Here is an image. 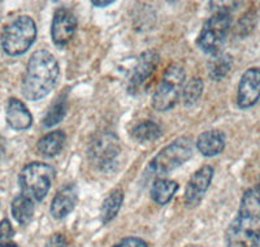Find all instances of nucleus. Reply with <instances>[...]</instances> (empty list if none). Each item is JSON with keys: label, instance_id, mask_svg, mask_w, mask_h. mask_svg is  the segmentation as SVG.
Returning a JSON list of instances; mask_svg holds the SVG:
<instances>
[{"label": "nucleus", "instance_id": "obj_1", "mask_svg": "<svg viewBox=\"0 0 260 247\" xmlns=\"http://www.w3.org/2000/svg\"><path fill=\"white\" fill-rule=\"evenodd\" d=\"M228 247H257L260 244V195L255 189L243 193L236 218L226 229Z\"/></svg>", "mask_w": 260, "mask_h": 247}, {"label": "nucleus", "instance_id": "obj_2", "mask_svg": "<svg viewBox=\"0 0 260 247\" xmlns=\"http://www.w3.org/2000/svg\"><path fill=\"white\" fill-rule=\"evenodd\" d=\"M59 76L60 67L55 56L47 50L36 51L27 63L21 86L22 95L31 102L43 99L52 91Z\"/></svg>", "mask_w": 260, "mask_h": 247}, {"label": "nucleus", "instance_id": "obj_3", "mask_svg": "<svg viewBox=\"0 0 260 247\" xmlns=\"http://www.w3.org/2000/svg\"><path fill=\"white\" fill-rule=\"evenodd\" d=\"M55 178V169L51 165L41 162H34L25 165L18 176L22 194L31 200L42 202L50 192Z\"/></svg>", "mask_w": 260, "mask_h": 247}, {"label": "nucleus", "instance_id": "obj_4", "mask_svg": "<svg viewBox=\"0 0 260 247\" xmlns=\"http://www.w3.org/2000/svg\"><path fill=\"white\" fill-rule=\"evenodd\" d=\"M37 38V25L29 16H20L9 22L2 34V46L7 55L20 56L26 52Z\"/></svg>", "mask_w": 260, "mask_h": 247}, {"label": "nucleus", "instance_id": "obj_5", "mask_svg": "<svg viewBox=\"0 0 260 247\" xmlns=\"http://www.w3.org/2000/svg\"><path fill=\"white\" fill-rule=\"evenodd\" d=\"M232 11L215 8V13L204 22L198 37V46L208 55L220 53L232 24Z\"/></svg>", "mask_w": 260, "mask_h": 247}, {"label": "nucleus", "instance_id": "obj_6", "mask_svg": "<svg viewBox=\"0 0 260 247\" xmlns=\"http://www.w3.org/2000/svg\"><path fill=\"white\" fill-rule=\"evenodd\" d=\"M191 155V141L186 137H181L160 150V152L150 162L147 171L152 176H164L186 163Z\"/></svg>", "mask_w": 260, "mask_h": 247}, {"label": "nucleus", "instance_id": "obj_7", "mask_svg": "<svg viewBox=\"0 0 260 247\" xmlns=\"http://www.w3.org/2000/svg\"><path fill=\"white\" fill-rule=\"evenodd\" d=\"M185 81V71L180 64H171L166 69L159 86L152 95V107L164 112L173 108L180 98V91Z\"/></svg>", "mask_w": 260, "mask_h": 247}, {"label": "nucleus", "instance_id": "obj_8", "mask_svg": "<svg viewBox=\"0 0 260 247\" xmlns=\"http://www.w3.org/2000/svg\"><path fill=\"white\" fill-rule=\"evenodd\" d=\"M121 147L113 133H106L98 137L90 146L89 156L92 164L103 172L112 171L116 167Z\"/></svg>", "mask_w": 260, "mask_h": 247}, {"label": "nucleus", "instance_id": "obj_9", "mask_svg": "<svg viewBox=\"0 0 260 247\" xmlns=\"http://www.w3.org/2000/svg\"><path fill=\"white\" fill-rule=\"evenodd\" d=\"M159 53L155 50H147L141 53L129 78L127 91L132 94L138 92L141 87L147 82L148 78H151V76L154 74L157 64H159Z\"/></svg>", "mask_w": 260, "mask_h": 247}, {"label": "nucleus", "instance_id": "obj_10", "mask_svg": "<svg viewBox=\"0 0 260 247\" xmlns=\"http://www.w3.org/2000/svg\"><path fill=\"white\" fill-rule=\"evenodd\" d=\"M76 29H77V20L73 13L65 8L57 9L53 15L52 25H51V37L53 44L59 48L65 47L74 37Z\"/></svg>", "mask_w": 260, "mask_h": 247}, {"label": "nucleus", "instance_id": "obj_11", "mask_svg": "<svg viewBox=\"0 0 260 247\" xmlns=\"http://www.w3.org/2000/svg\"><path fill=\"white\" fill-rule=\"evenodd\" d=\"M260 99V68H250L242 74L237 92V104L242 109L255 106Z\"/></svg>", "mask_w": 260, "mask_h": 247}, {"label": "nucleus", "instance_id": "obj_12", "mask_svg": "<svg viewBox=\"0 0 260 247\" xmlns=\"http://www.w3.org/2000/svg\"><path fill=\"white\" fill-rule=\"evenodd\" d=\"M212 178L213 168L211 165H204L192 174L185 190V204L187 207H194L201 202L202 197L210 188Z\"/></svg>", "mask_w": 260, "mask_h": 247}, {"label": "nucleus", "instance_id": "obj_13", "mask_svg": "<svg viewBox=\"0 0 260 247\" xmlns=\"http://www.w3.org/2000/svg\"><path fill=\"white\" fill-rule=\"evenodd\" d=\"M78 194H77V188L74 185L64 186L60 189L56 195L53 197L52 203H51L50 211L51 215L53 219H64L76 208L77 204Z\"/></svg>", "mask_w": 260, "mask_h": 247}, {"label": "nucleus", "instance_id": "obj_14", "mask_svg": "<svg viewBox=\"0 0 260 247\" xmlns=\"http://www.w3.org/2000/svg\"><path fill=\"white\" fill-rule=\"evenodd\" d=\"M6 120L13 130H26L31 127L32 116L27 107L17 98H11L7 103Z\"/></svg>", "mask_w": 260, "mask_h": 247}, {"label": "nucleus", "instance_id": "obj_15", "mask_svg": "<svg viewBox=\"0 0 260 247\" xmlns=\"http://www.w3.org/2000/svg\"><path fill=\"white\" fill-rule=\"evenodd\" d=\"M225 147V136L220 130L203 132L197 139V148L206 158L219 155Z\"/></svg>", "mask_w": 260, "mask_h": 247}, {"label": "nucleus", "instance_id": "obj_16", "mask_svg": "<svg viewBox=\"0 0 260 247\" xmlns=\"http://www.w3.org/2000/svg\"><path fill=\"white\" fill-rule=\"evenodd\" d=\"M65 139H67V137L61 130L50 132L39 139L38 143H37V151H38L39 155L45 156V158H53L62 150Z\"/></svg>", "mask_w": 260, "mask_h": 247}, {"label": "nucleus", "instance_id": "obj_17", "mask_svg": "<svg viewBox=\"0 0 260 247\" xmlns=\"http://www.w3.org/2000/svg\"><path fill=\"white\" fill-rule=\"evenodd\" d=\"M178 190V183L176 181L166 178H157L151 186L150 194L155 203L164 206L169 203Z\"/></svg>", "mask_w": 260, "mask_h": 247}, {"label": "nucleus", "instance_id": "obj_18", "mask_svg": "<svg viewBox=\"0 0 260 247\" xmlns=\"http://www.w3.org/2000/svg\"><path fill=\"white\" fill-rule=\"evenodd\" d=\"M11 211L20 225H27L34 216V200L24 194L17 195L11 204Z\"/></svg>", "mask_w": 260, "mask_h": 247}, {"label": "nucleus", "instance_id": "obj_19", "mask_svg": "<svg viewBox=\"0 0 260 247\" xmlns=\"http://www.w3.org/2000/svg\"><path fill=\"white\" fill-rule=\"evenodd\" d=\"M124 193L121 189H115L108 194V197L103 200L101 208V219L103 224H108L117 216L118 211L121 208Z\"/></svg>", "mask_w": 260, "mask_h": 247}, {"label": "nucleus", "instance_id": "obj_20", "mask_svg": "<svg viewBox=\"0 0 260 247\" xmlns=\"http://www.w3.org/2000/svg\"><path fill=\"white\" fill-rule=\"evenodd\" d=\"M132 136L136 141L142 142H154L161 136V128L156 122L151 120H145L142 122L137 123L132 129Z\"/></svg>", "mask_w": 260, "mask_h": 247}, {"label": "nucleus", "instance_id": "obj_21", "mask_svg": "<svg viewBox=\"0 0 260 247\" xmlns=\"http://www.w3.org/2000/svg\"><path fill=\"white\" fill-rule=\"evenodd\" d=\"M233 65V57L228 53H217L210 64V77L213 81H220L226 76Z\"/></svg>", "mask_w": 260, "mask_h": 247}, {"label": "nucleus", "instance_id": "obj_22", "mask_svg": "<svg viewBox=\"0 0 260 247\" xmlns=\"http://www.w3.org/2000/svg\"><path fill=\"white\" fill-rule=\"evenodd\" d=\"M65 113H67V100L64 97H59L47 109L45 117L42 120V123L46 128L55 127L56 123L62 121V118L65 117Z\"/></svg>", "mask_w": 260, "mask_h": 247}, {"label": "nucleus", "instance_id": "obj_23", "mask_svg": "<svg viewBox=\"0 0 260 247\" xmlns=\"http://www.w3.org/2000/svg\"><path fill=\"white\" fill-rule=\"evenodd\" d=\"M202 92H203V81L201 78L190 80L182 90V99L185 106H194L202 97Z\"/></svg>", "mask_w": 260, "mask_h": 247}, {"label": "nucleus", "instance_id": "obj_24", "mask_svg": "<svg viewBox=\"0 0 260 247\" xmlns=\"http://www.w3.org/2000/svg\"><path fill=\"white\" fill-rule=\"evenodd\" d=\"M15 234V229H13L12 224L8 219L0 221V241H7V239L12 238Z\"/></svg>", "mask_w": 260, "mask_h": 247}, {"label": "nucleus", "instance_id": "obj_25", "mask_svg": "<svg viewBox=\"0 0 260 247\" xmlns=\"http://www.w3.org/2000/svg\"><path fill=\"white\" fill-rule=\"evenodd\" d=\"M112 247H148L143 239L137 238V237H127V238L121 239Z\"/></svg>", "mask_w": 260, "mask_h": 247}, {"label": "nucleus", "instance_id": "obj_26", "mask_svg": "<svg viewBox=\"0 0 260 247\" xmlns=\"http://www.w3.org/2000/svg\"><path fill=\"white\" fill-rule=\"evenodd\" d=\"M45 247H68V241L61 233H55L47 239Z\"/></svg>", "mask_w": 260, "mask_h": 247}, {"label": "nucleus", "instance_id": "obj_27", "mask_svg": "<svg viewBox=\"0 0 260 247\" xmlns=\"http://www.w3.org/2000/svg\"><path fill=\"white\" fill-rule=\"evenodd\" d=\"M113 4L112 0H108V2H92V6L99 7V8H103V7H108Z\"/></svg>", "mask_w": 260, "mask_h": 247}, {"label": "nucleus", "instance_id": "obj_28", "mask_svg": "<svg viewBox=\"0 0 260 247\" xmlns=\"http://www.w3.org/2000/svg\"><path fill=\"white\" fill-rule=\"evenodd\" d=\"M0 247H18L16 243H12V242H7V243L0 244Z\"/></svg>", "mask_w": 260, "mask_h": 247}, {"label": "nucleus", "instance_id": "obj_29", "mask_svg": "<svg viewBox=\"0 0 260 247\" xmlns=\"http://www.w3.org/2000/svg\"><path fill=\"white\" fill-rule=\"evenodd\" d=\"M255 190H256L257 194L260 195V177H259V179H257V185H256V189H255Z\"/></svg>", "mask_w": 260, "mask_h": 247}]
</instances>
